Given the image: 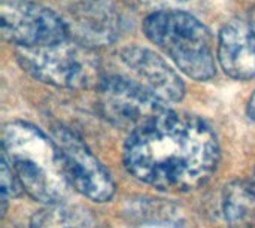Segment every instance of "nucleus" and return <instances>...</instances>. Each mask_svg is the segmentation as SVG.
<instances>
[{
  "label": "nucleus",
  "instance_id": "nucleus-5",
  "mask_svg": "<svg viewBox=\"0 0 255 228\" xmlns=\"http://www.w3.org/2000/svg\"><path fill=\"white\" fill-rule=\"evenodd\" d=\"M97 91L102 115L115 127L131 133L169 111L164 102L128 76L103 78Z\"/></svg>",
  "mask_w": 255,
  "mask_h": 228
},
{
  "label": "nucleus",
  "instance_id": "nucleus-2",
  "mask_svg": "<svg viewBox=\"0 0 255 228\" xmlns=\"http://www.w3.org/2000/svg\"><path fill=\"white\" fill-rule=\"evenodd\" d=\"M15 172L21 188L34 200L48 205L63 203L70 184L61 154L37 127L13 121L3 128V154Z\"/></svg>",
  "mask_w": 255,
  "mask_h": 228
},
{
  "label": "nucleus",
  "instance_id": "nucleus-15",
  "mask_svg": "<svg viewBox=\"0 0 255 228\" xmlns=\"http://www.w3.org/2000/svg\"><path fill=\"white\" fill-rule=\"evenodd\" d=\"M248 115L255 121V93L253 94V97L250 99V103H248Z\"/></svg>",
  "mask_w": 255,
  "mask_h": 228
},
{
  "label": "nucleus",
  "instance_id": "nucleus-11",
  "mask_svg": "<svg viewBox=\"0 0 255 228\" xmlns=\"http://www.w3.org/2000/svg\"><path fill=\"white\" fill-rule=\"evenodd\" d=\"M221 209L229 228L255 227V190L250 182L233 181L223 190Z\"/></svg>",
  "mask_w": 255,
  "mask_h": 228
},
{
  "label": "nucleus",
  "instance_id": "nucleus-3",
  "mask_svg": "<svg viewBox=\"0 0 255 228\" xmlns=\"http://www.w3.org/2000/svg\"><path fill=\"white\" fill-rule=\"evenodd\" d=\"M145 36L187 76L208 81L215 75L209 30L185 10H163L146 16Z\"/></svg>",
  "mask_w": 255,
  "mask_h": 228
},
{
  "label": "nucleus",
  "instance_id": "nucleus-12",
  "mask_svg": "<svg viewBox=\"0 0 255 228\" xmlns=\"http://www.w3.org/2000/svg\"><path fill=\"white\" fill-rule=\"evenodd\" d=\"M30 228H99V223L82 206L57 203L34 214Z\"/></svg>",
  "mask_w": 255,
  "mask_h": 228
},
{
  "label": "nucleus",
  "instance_id": "nucleus-6",
  "mask_svg": "<svg viewBox=\"0 0 255 228\" xmlns=\"http://www.w3.org/2000/svg\"><path fill=\"white\" fill-rule=\"evenodd\" d=\"M1 34L18 48H36L69 39L64 18L39 3L3 0L0 6Z\"/></svg>",
  "mask_w": 255,
  "mask_h": 228
},
{
  "label": "nucleus",
  "instance_id": "nucleus-10",
  "mask_svg": "<svg viewBox=\"0 0 255 228\" xmlns=\"http://www.w3.org/2000/svg\"><path fill=\"white\" fill-rule=\"evenodd\" d=\"M218 61L233 79L255 78V31L242 21L226 24L218 37Z\"/></svg>",
  "mask_w": 255,
  "mask_h": 228
},
{
  "label": "nucleus",
  "instance_id": "nucleus-1",
  "mask_svg": "<svg viewBox=\"0 0 255 228\" xmlns=\"http://www.w3.org/2000/svg\"><path fill=\"white\" fill-rule=\"evenodd\" d=\"M218 158L212 128L194 115L170 109L131 133L124 146L128 173L169 193H187L206 184Z\"/></svg>",
  "mask_w": 255,
  "mask_h": 228
},
{
  "label": "nucleus",
  "instance_id": "nucleus-13",
  "mask_svg": "<svg viewBox=\"0 0 255 228\" xmlns=\"http://www.w3.org/2000/svg\"><path fill=\"white\" fill-rule=\"evenodd\" d=\"M128 6L139 10H148L149 15L163 10H181L179 7L191 4L197 0H124Z\"/></svg>",
  "mask_w": 255,
  "mask_h": 228
},
{
  "label": "nucleus",
  "instance_id": "nucleus-8",
  "mask_svg": "<svg viewBox=\"0 0 255 228\" xmlns=\"http://www.w3.org/2000/svg\"><path fill=\"white\" fill-rule=\"evenodd\" d=\"M64 21L69 37L90 48L109 45L120 34V18L111 0H78Z\"/></svg>",
  "mask_w": 255,
  "mask_h": 228
},
{
  "label": "nucleus",
  "instance_id": "nucleus-7",
  "mask_svg": "<svg viewBox=\"0 0 255 228\" xmlns=\"http://www.w3.org/2000/svg\"><path fill=\"white\" fill-rule=\"evenodd\" d=\"M55 145L58 146L67 181L73 190L97 203L112 199L115 184L111 173L75 133L57 128Z\"/></svg>",
  "mask_w": 255,
  "mask_h": 228
},
{
  "label": "nucleus",
  "instance_id": "nucleus-16",
  "mask_svg": "<svg viewBox=\"0 0 255 228\" xmlns=\"http://www.w3.org/2000/svg\"><path fill=\"white\" fill-rule=\"evenodd\" d=\"M250 184L253 185V188L255 190V170H254V173H253V176H251V181H250Z\"/></svg>",
  "mask_w": 255,
  "mask_h": 228
},
{
  "label": "nucleus",
  "instance_id": "nucleus-4",
  "mask_svg": "<svg viewBox=\"0 0 255 228\" xmlns=\"http://www.w3.org/2000/svg\"><path fill=\"white\" fill-rule=\"evenodd\" d=\"M16 60L30 76L58 88H99L105 78L94 48L73 39L46 46L18 48Z\"/></svg>",
  "mask_w": 255,
  "mask_h": 228
},
{
  "label": "nucleus",
  "instance_id": "nucleus-14",
  "mask_svg": "<svg viewBox=\"0 0 255 228\" xmlns=\"http://www.w3.org/2000/svg\"><path fill=\"white\" fill-rule=\"evenodd\" d=\"M21 193V184L12 170L10 164L4 157H1V194H3V202L9 197H16Z\"/></svg>",
  "mask_w": 255,
  "mask_h": 228
},
{
  "label": "nucleus",
  "instance_id": "nucleus-9",
  "mask_svg": "<svg viewBox=\"0 0 255 228\" xmlns=\"http://www.w3.org/2000/svg\"><path fill=\"white\" fill-rule=\"evenodd\" d=\"M121 61L134 75L139 84L157 96L161 102H179L185 94V85L179 75L154 51L143 46H127L120 52Z\"/></svg>",
  "mask_w": 255,
  "mask_h": 228
}]
</instances>
